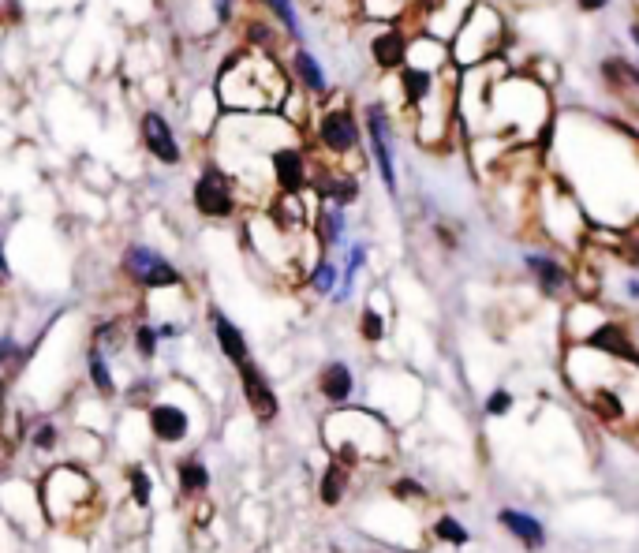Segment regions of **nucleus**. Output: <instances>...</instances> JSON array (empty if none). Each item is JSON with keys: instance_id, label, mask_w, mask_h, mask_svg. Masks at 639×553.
Instances as JSON below:
<instances>
[{"instance_id": "nucleus-1", "label": "nucleus", "mask_w": 639, "mask_h": 553, "mask_svg": "<svg viewBox=\"0 0 639 553\" xmlns=\"http://www.w3.org/2000/svg\"><path fill=\"white\" fill-rule=\"evenodd\" d=\"M236 86H243L236 98H228V109H243V113H258V109H270L281 105L288 98V83H284L281 68L262 53H232L225 60V68L217 75V94H232Z\"/></svg>"}, {"instance_id": "nucleus-2", "label": "nucleus", "mask_w": 639, "mask_h": 553, "mask_svg": "<svg viewBox=\"0 0 639 553\" xmlns=\"http://www.w3.org/2000/svg\"><path fill=\"white\" fill-rule=\"evenodd\" d=\"M90 479H86L83 471L75 468H57L49 479H45V509H49V516L53 520H68V516H75V512L86 509V497H90Z\"/></svg>"}, {"instance_id": "nucleus-3", "label": "nucleus", "mask_w": 639, "mask_h": 553, "mask_svg": "<svg viewBox=\"0 0 639 553\" xmlns=\"http://www.w3.org/2000/svg\"><path fill=\"white\" fill-rule=\"evenodd\" d=\"M195 210L202 217H232L236 213V184L221 165H206L195 180Z\"/></svg>"}, {"instance_id": "nucleus-4", "label": "nucleus", "mask_w": 639, "mask_h": 553, "mask_svg": "<svg viewBox=\"0 0 639 553\" xmlns=\"http://www.w3.org/2000/svg\"><path fill=\"white\" fill-rule=\"evenodd\" d=\"M124 273H128L135 284H142V288H176V284H184L180 270L172 266L169 258L150 251V247H128Z\"/></svg>"}, {"instance_id": "nucleus-5", "label": "nucleus", "mask_w": 639, "mask_h": 553, "mask_svg": "<svg viewBox=\"0 0 639 553\" xmlns=\"http://www.w3.org/2000/svg\"><path fill=\"white\" fill-rule=\"evenodd\" d=\"M270 169L273 180L281 184L284 195H299L303 187L311 184V169H307V154L299 150L296 142H284L270 154Z\"/></svg>"}, {"instance_id": "nucleus-6", "label": "nucleus", "mask_w": 639, "mask_h": 553, "mask_svg": "<svg viewBox=\"0 0 639 553\" xmlns=\"http://www.w3.org/2000/svg\"><path fill=\"white\" fill-rule=\"evenodd\" d=\"M318 142L329 154H352L359 146V124L348 109H326L318 116Z\"/></svg>"}, {"instance_id": "nucleus-7", "label": "nucleus", "mask_w": 639, "mask_h": 553, "mask_svg": "<svg viewBox=\"0 0 639 553\" xmlns=\"http://www.w3.org/2000/svg\"><path fill=\"white\" fill-rule=\"evenodd\" d=\"M236 370H240L243 397H247V404H251V412H255L258 423H270V419H277V412H281V404H277V393H273L270 382L262 378V370L255 367V359L240 363Z\"/></svg>"}, {"instance_id": "nucleus-8", "label": "nucleus", "mask_w": 639, "mask_h": 553, "mask_svg": "<svg viewBox=\"0 0 639 553\" xmlns=\"http://www.w3.org/2000/svg\"><path fill=\"white\" fill-rule=\"evenodd\" d=\"M367 131H370V150L382 172V184L389 191H397V169H393V146H389V116L382 105H367Z\"/></svg>"}, {"instance_id": "nucleus-9", "label": "nucleus", "mask_w": 639, "mask_h": 553, "mask_svg": "<svg viewBox=\"0 0 639 553\" xmlns=\"http://www.w3.org/2000/svg\"><path fill=\"white\" fill-rule=\"evenodd\" d=\"M142 146L150 150V154L161 161V165H180V157H184V150H180V142H176V135H172L169 120L161 113H142Z\"/></svg>"}, {"instance_id": "nucleus-10", "label": "nucleus", "mask_w": 639, "mask_h": 553, "mask_svg": "<svg viewBox=\"0 0 639 553\" xmlns=\"http://www.w3.org/2000/svg\"><path fill=\"white\" fill-rule=\"evenodd\" d=\"M587 348L598 355H610V359H628L632 367H639V352L632 337H628L625 326H617V322H602V326L591 329V337H587Z\"/></svg>"}, {"instance_id": "nucleus-11", "label": "nucleus", "mask_w": 639, "mask_h": 553, "mask_svg": "<svg viewBox=\"0 0 639 553\" xmlns=\"http://www.w3.org/2000/svg\"><path fill=\"white\" fill-rule=\"evenodd\" d=\"M370 57H374V64L385 71L404 68V60H408V34L400 27H385L382 34H374Z\"/></svg>"}, {"instance_id": "nucleus-12", "label": "nucleus", "mask_w": 639, "mask_h": 553, "mask_svg": "<svg viewBox=\"0 0 639 553\" xmlns=\"http://www.w3.org/2000/svg\"><path fill=\"white\" fill-rule=\"evenodd\" d=\"M150 430H154L157 441H165V445H176V441L187 438L191 423H187L184 408H176V404H157V408H150Z\"/></svg>"}, {"instance_id": "nucleus-13", "label": "nucleus", "mask_w": 639, "mask_h": 553, "mask_svg": "<svg viewBox=\"0 0 639 553\" xmlns=\"http://www.w3.org/2000/svg\"><path fill=\"white\" fill-rule=\"evenodd\" d=\"M210 322H213V337H217V344H221V352L240 367V363H247L251 359V352H247V341H243L240 326L228 318V314L221 311H210Z\"/></svg>"}, {"instance_id": "nucleus-14", "label": "nucleus", "mask_w": 639, "mask_h": 553, "mask_svg": "<svg viewBox=\"0 0 639 553\" xmlns=\"http://www.w3.org/2000/svg\"><path fill=\"white\" fill-rule=\"evenodd\" d=\"M497 524L505 527V531H512L516 539L524 542L527 550H539L542 542H546V531H542L539 520H535V516H527V512H520V509H501L497 512Z\"/></svg>"}, {"instance_id": "nucleus-15", "label": "nucleus", "mask_w": 639, "mask_h": 553, "mask_svg": "<svg viewBox=\"0 0 639 553\" xmlns=\"http://www.w3.org/2000/svg\"><path fill=\"white\" fill-rule=\"evenodd\" d=\"M292 71H296L299 86L307 90V94H314V98H322L329 86H326V71H322V64L314 60L311 49H296L292 53Z\"/></svg>"}, {"instance_id": "nucleus-16", "label": "nucleus", "mask_w": 639, "mask_h": 553, "mask_svg": "<svg viewBox=\"0 0 639 553\" xmlns=\"http://www.w3.org/2000/svg\"><path fill=\"white\" fill-rule=\"evenodd\" d=\"M318 393L329 400V404H341V400L352 397V370L344 363H329L318 378Z\"/></svg>"}, {"instance_id": "nucleus-17", "label": "nucleus", "mask_w": 639, "mask_h": 553, "mask_svg": "<svg viewBox=\"0 0 639 553\" xmlns=\"http://www.w3.org/2000/svg\"><path fill=\"white\" fill-rule=\"evenodd\" d=\"M400 90L408 105H426L434 94V71L430 68H404L400 71Z\"/></svg>"}, {"instance_id": "nucleus-18", "label": "nucleus", "mask_w": 639, "mask_h": 553, "mask_svg": "<svg viewBox=\"0 0 639 553\" xmlns=\"http://www.w3.org/2000/svg\"><path fill=\"white\" fill-rule=\"evenodd\" d=\"M527 270L539 277V284L546 292H561L568 284V270L550 255H527Z\"/></svg>"}, {"instance_id": "nucleus-19", "label": "nucleus", "mask_w": 639, "mask_h": 553, "mask_svg": "<svg viewBox=\"0 0 639 553\" xmlns=\"http://www.w3.org/2000/svg\"><path fill=\"white\" fill-rule=\"evenodd\" d=\"M348 490V464L341 460H333L326 471H322V483H318V497H322V505H337Z\"/></svg>"}, {"instance_id": "nucleus-20", "label": "nucleus", "mask_w": 639, "mask_h": 553, "mask_svg": "<svg viewBox=\"0 0 639 553\" xmlns=\"http://www.w3.org/2000/svg\"><path fill=\"white\" fill-rule=\"evenodd\" d=\"M176 479H180V490L184 494H202L206 486H210V471L202 460H184L180 468H176Z\"/></svg>"}, {"instance_id": "nucleus-21", "label": "nucleus", "mask_w": 639, "mask_h": 553, "mask_svg": "<svg viewBox=\"0 0 639 553\" xmlns=\"http://www.w3.org/2000/svg\"><path fill=\"white\" fill-rule=\"evenodd\" d=\"M341 232H344V213L341 206H322V217H318V236L326 247H337L341 243Z\"/></svg>"}, {"instance_id": "nucleus-22", "label": "nucleus", "mask_w": 639, "mask_h": 553, "mask_svg": "<svg viewBox=\"0 0 639 553\" xmlns=\"http://www.w3.org/2000/svg\"><path fill=\"white\" fill-rule=\"evenodd\" d=\"M86 370H90V382L98 385L101 397H113V374H109V363H105L101 348H90V355H86Z\"/></svg>"}, {"instance_id": "nucleus-23", "label": "nucleus", "mask_w": 639, "mask_h": 553, "mask_svg": "<svg viewBox=\"0 0 639 553\" xmlns=\"http://www.w3.org/2000/svg\"><path fill=\"white\" fill-rule=\"evenodd\" d=\"M262 8H270V15L281 19V27L292 34V38H303V30H299V19H296V8H292V0H258Z\"/></svg>"}, {"instance_id": "nucleus-24", "label": "nucleus", "mask_w": 639, "mask_h": 553, "mask_svg": "<svg viewBox=\"0 0 639 553\" xmlns=\"http://www.w3.org/2000/svg\"><path fill=\"white\" fill-rule=\"evenodd\" d=\"M311 284L318 296H329V292L337 288V266H333V262H318L311 273Z\"/></svg>"}, {"instance_id": "nucleus-25", "label": "nucleus", "mask_w": 639, "mask_h": 553, "mask_svg": "<svg viewBox=\"0 0 639 553\" xmlns=\"http://www.w3.org/2000/svg\"><path fill=\"white\" fill-rule=\"evenodd\" d=\"M135 348H139V355L142 359H154V352H157V341H161V329H154V326H135Z\"/></svg>"}, {"instance_id": "nucleus-26", "label": "nucleus", "mask_w": 639, "mask_h": 553, "mask_svg": "<svg viewBox=\"0 0 639 553\" xmlns=\"http://www.w3.org/2000/svg\"><path fill=\"white\" fill-rule=\"evenodd\" d=\"M434 535H438L441 542H453V546H464V542H468V531L456 524L453 516H441L438 524H434Z\"/></svg>"}, {"instance_id": "nucleus-27", "label": "nucleus", "mask_w": 639, "mask_h": 553, "mask_svg": "<svg viewBox=\"0 0 639 553\" xmlns=\"http://www.w3.org/2000/svg\"><path fill=\"white\" fill-rule=\"evenodd\" d=\"M131 494H135V505L146 509L150 505V497H154V486H150V475L142 468H131Z\"/></svg>"}, {"instance_id": "nucleus-28", "label": "nucleus", "mask_w": 639, "mask_h": 553, "mask_svg": "<svg viewBox=\"0 0 639 553\" xmlns=\"http://www.w3.org/2000/svg\"><path fill=\"white\" fill-rule=\"evenodd\" d=\"M359 329H363V337L367 341H382L385 337V322L378 311H363V318H359Z\"/></svg>"}, {"instance_id": "nucleus-29", "label": "nucleus", "mask_w": 639, "mask_h": 553, "mask_svg": "<svg viewBox=\"0 0 639 553\" xmlns=\"http://www.w3.org/2000/svg\"><path fill=\"white\" fill-rule=\"evenodd\" d=\"M30 445H34V449H42V453H49V449L57 445V426L42 423L38 430H34V434H30Z\"/></svg>"}, {"instance_id": "nucleus-30", "label": "nucleus", "mask_w": 639, "mask_h": 553, "mask_svg": "<svg viewBox=\"0 0 639 553\" xmlns=\"http://www.w3.org/2000/svg\"><path fill=\"white\" fill-rule=\"evenodd\" d=\"M509 408H512L509 389H494V393H490V400H486V412H490V415H505Z\"/></svg>"}, {"instance_id": "nucleus-31", "label": "nucleus", "mask_w": 639, "mask_h": 553, "mask_svg": "<svg viewBox=\"0 0 639 553\" xmlns=\"http://www.w3.org/2000/svg\"><path fill=\"white\" fill-rule=\"evenodd\" d=\"M363 262H367V247H363V243H355L352 251H348V273H344V277L352 281L355 270H363Z\"/></svg>"}, {"instance_id": "nucleus-32", "label": "nucleus", "mask_w": 639, "mask_h": 553, "mask_svg": "<svg viewBox=\"0 0 639 553\" xmlns=\"http://www.w3.org/2000/svg\"><path fill=\"white\" fill-rule=\"evenodd\" d=\"M247 34H251V38H255L258 45H266V49H270V45L277 42V34H273V27L266 30V23H251V30H247Z\"/></svg>"}, {"instance_id": "nucleus-33", "label": "nucleus", "mask_w": 639, "mask_h": 553, "mask_svg": "<svg viewBox=\"0 0 639 553\" xmlns=\"http://www.w3.org/2000/svg\"><path fill=\"white\" fill-rule=\"evenodd\" d=\"M393 490H397L400 497H423V486L412 483V479H400V483L393 486Z\"/></svg>"}, {"instance_id": "nucleus-34", "label": "nucleus", "mask_w": 639, "mask_h": 553, "mask_svg": "<svg viewBox=\"0 0 639 553\" xmlns=\"http://www.w3.org/2000/svg\"><path fill=\"white\" fill-rule=\"evenodd\" d=\"M213 8H217V19H221V23L232 19V0H213Z\"/></svg>"}, {"instance_id": "nucleus-35", "label": "nucleus", "mask_w": 639, "mask_h": 553, "mask_svg": "<svg viewBox=\"0 0 639 553\" xmlns=\"http://www.w3.org/2000/svg\"><path fill=\"white\" fill-rule=\"evenodd\" d=\"M580 4V12H602V8H610V0H576Z\"/></svg>"}, {"instance_id": "nucleus-36", "label": "nucleus", "mask_w": 639, "mask_h": 553, "mask_svg": "<svg viewBox=\"0 0 639 553\" xmlns=\"http://www.w3.org/2000/svg\"><path fill=\"white\" fill-rule=\"evenodd\" d=\"M628 34H632V42L639 45V19H636V23H632V27H628Z\"/></svg>"}, {"instance_id": "nucleus-37", "label": "nucleus", "mask_w": 639, "mask_h": 553, "mask_svg": "<svg viewBox=\"0 0 639 553\" xmlns=\"http://www.w3.org/2000/svg\"><path fill=\"white\" fill-rule=\"evenodd\" d=\"M632 262H636V270H639V240L632 243Z\"/></svg>"}]
</instances>
